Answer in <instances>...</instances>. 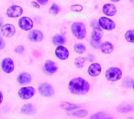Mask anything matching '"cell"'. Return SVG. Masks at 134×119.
I'll return each mask as SVG.
<instances>
[{
	"instance_id": "obj_14",
	"label": "cell",
	"mask_w": 134,
	"mask_h": 119,
	"mask_svg": "<svg viewBox=\"0 0 134 119\" xmlns=\"http://www.w3.org/2000/svg\"><path fill=\"white\" fill-rule=\"evenodd\" d=\"M44 38V36L42 32L38 30H34L28 34V38L30 41L34 43H40L42 41Z\"/></svg>"
},
{
	"instance_id": "obj_12",
	"label": "cell",
	"mask_w": 134,
	"mask_h": 119,
	"mask_svg": "<svg viewBox=\"0 0 134 119\" xmlns=\"http://www.w3.org/2000/svg\"><path fill=\"white\" fill-rule=\"evenodd\" d=\"M16 32L15 28L12 24H6L1 27V34L2 37L10 38L14 36Z\"/></svg>"
},
{
	"instance_id": "obj_31",
	"label": "cell",
	"mask_w": 134,
	"mask_h": 119,
	"mask_svg": "<svg viewBox=\"0 0 134 119\" xmlns=\"http://www.w3.org/2000/svg\"><path fill=\"white\" fill-rule=\"evenodd\" d=\"M91 26H92V28H94L100 27L99 24V22H98V23H97V22L95 21V20H93V21H92V22H91Z\"/></svg>"
},
{
	"instance_id": "obj_20",
	"label": "cell",
	"mask_w": 134,
	"mask_h": 119,
	"mask_svg": "<svg viewBox=\"0 0 134 119\" xmlns=\"http://www.w3.org/2000/svg\"><path fill=\"white\" fill-rule=\"evenodd\" d=\"M89 119H113L111 115L105 112H99L92 115Z\"/></svg>"
},
{
	"instance_id": "obj_6",
	"label": "cell",
	"mask_w": 134,
	"mask_h": 119,
	"mask_svg": "<svg viewBox=\"0 0 134 119\" xmlns=\"http://www.w3.org/2000/svg\"><path fill=\"white\" fill-rule=\"evenodd\" d=\"M38 92L44 97H51L54 94V90L50 84L43 82L38 86Z\"/></svg>"
},
{
	"instance_id": "obj_28",
	"label": "cell",
	"mask_w": 134,
	"mask_h": 119,
	"mask_svg": "<svg viewBox=\"0 0 134 119\" xmlns=\"http://www.w3.org/2000/svg\"><path fill=\"white\" fill-rule=\"evenodd\" d=\"M60 12V8L56 3H52L49 9V12L52 15H57Z\"/></svg>"
},
{
	"instance_id": "obj_22",
	"label": "cell",
	"mask_w": 134,
	"mask_h": 119,
	"mask_svg": "<svg viewBox=\"0 0 134 119\" xmlns=\"http://www.w3.org/2000/svg\"><path fill=\"white\" fill-rule=\"evenodd\" d=\"M52 42L55 46H61L65 43L66 39L63 35L61 34H56L52 38Z\"/></svg>"
},
{
	"instance_id": "obj_15",
	"label": "cell",
	"mask_w": 134,
	"mask_h": 119,
	"mask_svg": "<svg viewBox=\"0 0 134 119\" xmlns=\"http://www.w3.org/2000/svg\"><path fill=\"white\" fill-rule=\"evenodd\" d=\"M102 71V67L99 63H93L89 65L88 68V75L91 77H97Z\"/></svg>"
},
{
	"instance_id": "obj_21",
	"label": "cell",
	"mask_w": 134,
	"mask_h": 119,
	"mask_svg": "<svg viewBox=\"0 0 134 119\" xmlns=\"http://www.w3.org/2000/svg\"><path fill=\"white\" fill-rule=\"evenodd\" d=\"M67 114L70 116H76V117L82 118L87 116L88 115V111L84 109L81 110H73L71 111H67Z\"/></svg>"
},
{
	"instance_id": "obj_38",
	"label": "cell",
	"mask_w": 134,
	"mask_h": 119,
	"mask_svg": "<svg viewBox=\"0 0 134 119\" xmlns=\"http://www.w3.org/2000/svg\"><path fill=\"white\" fill-rule=\"evenodd\" d=\"M132 88H133V91H134V81H133V85H132Z\"/></svg>"
},
{
	"instance_id": "obj_11",
	"label": "cell",
	"mask_w": 134,
	"mask_h": 119,
	"mask_svg": "<svg viewBox=\"0 0 134 119\" xmlns=\"http://www.w3.org/2000/svg\"><path fill=\"white\" fill-rule=\"evenodd\" d=\"M1 67H2L3 71L7 74L12 73L13 71L14 70V68H15L14 61L9 57H6V58H4L2 60Z\"/></svg>"
},
{
	"instance_id": "obj_5",
	"label": "cell",
	"mask_w": 134,
	"mask_h": 119,
	"mask_svg": "<svg viewBox=\"0 0 134 119\" xmlns=\"http://www.w3.org/2000/svg\"><path fill=\"white\" fill-rule=\"evenodd\" d=\"M36 93V90L32 86L21 87L18 92L19 97L23 100H29L32 98Z\"/></svg>"
},
{
	"instance_id": "obj_2",
	"label": "cell",
	"mask_w": 134,
	"mask_h": 119,
	"mask_svg": "<svg viewBox=\"0 0 134 119\" xmlns=\"http://www.w3.org/2000/svg\"><path fill=\"white\" fill-rule=\"evenodd\" d=\"M70 30L72 35L78 40H83L87 36L85 25L81 22H75L72 24Z\"/></svg>"
},
{
	"instance_id": "obj_24",
	"label": "cell",
	"mask_w": 134,
	"mask_h": 119,
	"mask_svg": "<svg viewBox=\"0 0 134 119\" xmlns=\"http://www.w3.org/2000/svg\"><path fill=\"white\" fill-rule=\"evenodd\" d=\"M86 61H87V58L83 57V56H79L76 57L75 60V65L77 68L81 69L85 66Z\"/></svg>"
},
{
	"instance_id": "obj_32",
	"label": "cell",
	"mask_w": 134,
	"mask_h": 119,
	"mask_svg": "<svg viewBox=\"0 0 134 119\" xmlns=\"http://www.w3.org/2000/svg\"><path fill=\"white\" fill-rule=\"evenodd\" d=\"M31 5H32V6L34 7V8H37V9H39V8H40V5H39V3H38V2H31Z\"/></svg>"
},
{
	"instance_id": "obj_39",
	"label": "cell",
	"mask_w": 134,
	"mask_h": 119,
	"mask_svg": "<svg viewBox=\"0 0 134 119\" xmlns=\"http://www.w3.org/2000/svg\"><path fill=\"white\" fill-rule=\"evenodd\" d=\"M127 119H134L133 117H128Z\"/></svg>"
},
{
	"instance_id": "obj_17",
	"label": "cell",
	"mask_w": 134,
	"mask_h": 119,
	"mask_svg": "<svg viewBox=\"0 0 134 119\" xmlns=\"http://www.w3.org/2000/svg\"><path fill=\"white\" fill-rule=\"evenodd\" d=\"M102 11L105 15L107 16H113L117 14V8L112 3H105L103 5Z\"/></svg>"
},
{
	"instance_id": "obj_34",
	"label": "cell",
	"mask_w": 134,
	"mask_h": 119,
	"mask_svg": "<svg viewBox=\"0 0 134 119\" xmlns=\"http://www.w3.org/2000/svg\"><path fill=\"white\" fill-rule=\"evenodd\" d=\"M87 59H88V61L91 62V61H94V56H93V55H92V54H88V56H87Z\"/></svg>"
},
{
	"instance_id": "obj_13",
	"label": "cell",
	"mask_w": 134,
	"mask_h": 119,
	"mask_svg": "<svg viewBox=\"0 0 134 119\" xmlns=\"http://www.w3.org/2000/svg\"><path fill=\"white\" fill-rule=\"evenodd\" d=\"M54 53L57 58L61 61H65L68 59L70 55L69 50L63 45L57 46L55 49Z\"/></svg>"
},
{
	"instance_id": "obj_35",
	"label": "cell",
	"mask_w": 134,
	"mask_h": 119,
	"mask_svg": "<svg viewBox=\"0 0 134 119\" xmlns=\"http://www.w3.org/2000/svg\"><path fill=\"white\" fill-rule=\"evenodd\" d=\"M37 1H38V2L40 3V4L45 5L46 3H47L48 0H37Z\"/></svg>"
},
{
	"instance_id": "obj_33",
	"label": "cell",
	"mask_w": 134,
	"mask_h": 119,
	"mask_svg": "<svg viewBox=\"0 0 134 119\" xmlns=\"http://www.w3.org/2000/svg\"><path fill=\"white\" fill-rule=\"evenodd\" d=\"M0 41H1L0 49H1V50H2V49H3V48L5 47V42H4V40H3V39L2 37H1V38H0Z\"/></svg>"
},
{
	"instance_id": "obj_1",
	"label": "cell",
	"mask_w": 134,
	"mask_h": 119,
	"mask_svg": "<svg viewBox=\"0 0 134 119\" xmlns=\"http://www.w3.org/2000/svg\"><path fill=\"white\" fill-rule=\"evenodd\" d=\"M69 90L73 94H86L90 90V84L86 79L77 77L70 79L69 83Z\"/></svg>"
},
{
	"instance_id": "obj_10",
	"label": "cell",
	"mask_w": 134,
	"mask_h": 119,
	"mask_svg": "<svg viewBox=\"0 0 134 119\" xmlns=\"http://www.w3.org/2000/svg\"><path fill=\"white\" fill-rule=\"evenodd\" d=\"M23 14V9L21 6H19L18 5H12L8 8L6 11V15L9 18H15L18 17H20Z\"/></svg>"
},
{
	"instance_id": "obj_29",
	"label": "cell",
	"mask_w": 134,
	"mask_h": 119,
	"mask_svg": "<svg viewBox=\"0 0 134 119\" xmlns=\"http://www.w3.org/2000/svg\"><path fill=\"white\" fill-rule=\"evenodd\" d=\"M70 9L72 12H81L83 9V7L79 4L72 5L71 7H70Z\"/></svg>"
},
{
	"instance_id": "obj_16",
	"label": "cell",
	"mask_w": 134,
	"mask_h": 119,
	"mask_svg": "<svg viewBox=\"0 0 134 119\" xmlns=\"http://www.w3.org/2000/svg\"><path fill=\"white\" fill-rule=\"evenodd\" d=\"M32 78L31 75L27 72L20 73L17 77V81H18V84L20 85H22V86L29 84L32 81Z\"/></svg>"
},
{
	"instance_id": "obj_7",
	"label": "cell",
	"mask_w": 134,
	"mask_h": 119,
	"mask_svg": "<svg viewBox=\"0 0 134 119\" xmlns=\"http://www.w3.org/2000/svg\"><path fill=\"white\" fill-rule=\"evenodd\" d=\"M98 22L100 28L105 30H113L115 28L116 24L115 22L107 17H100Z\"/></svg>"
},
{
	"instance_id": "obj_36",
	"label": "cell",
	"mask_w": 134,
	"mask_h": 119,
	"mask_svg": "<svg viewBox=\"0 0 134 119\" xmlns=\"http://www.w3.org/2000/svg\"><path fill=\"white\" fill-rule=\"evenodd\" d=\"M110 1H111L112 2H114V3H116V2H119L120 0H110Z\"/></svg>"
},
{
	"instance_id": "obj_8",
	"label": "cell",
	"mask_w": 134,
	"mask_h": 119,
	"mask_svg": "<svg viewBox=\"0 0 134 119\" xmlns=\"http://www.w3.org/2000/svg\"><path fill=\"white\" fill-rule=\"evenodd\" d=\"M18 26L23 30L29 31L32 29L34 26V22L29 17L24 16L19 19Z\"/></svg>"
},
{
	"instance_id": "obj_26",
	"label": "cell",
	"mask_w": 134,
	"mask_h": 119,
	"mask_svg": "<svg viewBox=\"0 0 134 119\" xmlns=\"http://www.w3.org/2000/svg\"><path fill=\"white\" fill-rule=\"evenodd\" d=\"M133 107L131 104H123L118 107V111L120 112H128L133 110Z\"/></svg>"
},
{
	"instance_id": "obj_23",
	"label": "cell",
	"mask_w": 134,
	"mask_h": 119,
	"mask_svg": "<svg viewBox=\"0 0 134 119\" xmlns=\"http://www.w3.org/2000/svg\"><path fill=\"white\" fill-rule=\"evenodd\" d=\"M60 107L64 110H66V111H71L73 110H76L77 108H79V106L76 105V104H71L69 102H63L60 104Z\"/></svg>"
},
{
	"instance_id": "obj_30",
	"label": "cell",
	"mask_w": 134,
	"mask_h": 119,
	"mask_svg": "<svg viewBox=\"0 0 134 119\" xmlns=\"http://www.w3.org/2000/svg\"><path fill=\"white\" fill-rule=\"evenodd\" d=\"M14 51H15V52L16 53H18V54L22 53H23L24 51V47L23 46H21V45H20V46H18L15 49Z\"/></svg>"
},
{
	"instance_id": "obj_18",
	"label": "cell",
	"mask_w": 134,
	"mask_h": 119,
	"mask_svg": "<svg viewBox=\"0 0 134 119\" xmlns=\"http://www.w3.org/2000/svg\"><path fill=\"white\" fill-rule=\"evenodd\" d=\"M114 50V46L113 44L109 41H105L102 43V45L100 46L101 52L105 54H110L113 52Z\"/></svg>"
},
{
	"instance_id": "obj_9",
	"label": "cell",
	"mask_w": 134,
	"mask_h": 119,
	"mask_svg": "<svg viewBox=\"0 0 134 119\" xmlns=\"http://www.w3.org/2000/svg\"><path fill=\"white\" fill-rule=\"evenodd\" d=\"M43 71L47 75H53L58 71V65L54 61L47 60L43 66Z\"/></svg>"
},
{
	"instance_id": "obj_27",
	"label": "cell",
	"mask_w": 134,
	"mask_h": 119,
	"mask_svg": "<svg viewBox=\"0 0 134 119\" xmlns=\"http://www.w3.org/2000/svg\"><path fill=\"white\" fill-rule=\"evenodd\" d=\"M125 38L127 41L134 43V30H129L125 34Z\"/></svg>"
},
{
	"instance_id": "obj_3",
	"label": "cell",
	"mask_w": 134,
	"mask_h": 119,
	"mask_svg": "<svg viewBox=\"0 0 134 119\" xmlns=\"http://www.w3.org/2000/svg\"><path fill=\"white\" fill-rule=\"evenodd\" d=\"M103 35V32L101 28L99 27L93 28V31L90 37V44L93 49H100V46L102 45L101 38Z\"/></svg>"
},
{
	"instance_id": "obj_19",
	"label": "cell",
	"mask_w": 134,
	"mask_h": 119,
	"mask_svg": "<svg viewBox=\"0 0 134 119\" xmlns=\"http://www.w3.org/2000/svg\"><path fill=\"white\" fill-rule=\"evenodd\" d=\"M21 113L25 114V115H34L36 112V110L35 107L32 104H27L24 105L23 106L21 107Z\"/></svg>"
},
{
	"instance_id": "obj_37",
	"label": "cell",
	"mask_w": 134,
	"mask_h": 119,
	"mask_svg": "<svg viewBox=\"0 0 134 119\" xmlns=\"http://www.w3.org/2000/svg\"><path fill=\"white\" fill-rule=\"evenodd\" d=\"M3 101V94H2V92H1V102H2Z\"/></svg>"
},
{
	"instance_id": "obj_4",
	"label": "cell",
	"mask_w": 134,
	"mask_h": 119,
	"mask_svg": "<svg viewBox=\"0 0 134 119\" xmlns=\"http://www.w3.org/2000/svg\"><path fill=\"white\" fill-rule=\"evenodd\" d=\"M122 71L118 67H109L105 71V78L107 81L111 82H115L119 81L122 77Z\"/></svg>"
},
{
	"instance_id": "obj_25",
	"label": "cell",
	"mask_w": 134,
	"mask_h": 119,
	"mask_svg": "<svg viewBox=\"0 0 134 119\" xmlns=\"http://www.w3.org/2000/svg\"><path fill=\"white\" fill-rule=\"evenodd\" d=\"M74 50L79 54H83L86 51V46L82 43H76L74 45Z\"/></svg>"
}]
</instances>
